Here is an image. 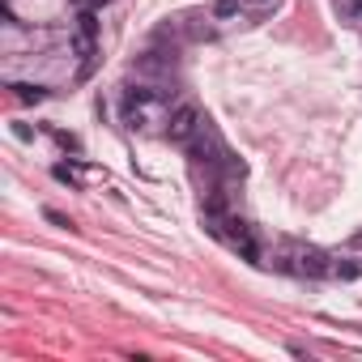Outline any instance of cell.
Returning a JSON list of instances; mask_svg holds the SVG:
<instances>
[{"instance_id": "1", "label": "cell", "mask_w": 362, "mask_h": 362, "mask_svg": "<svg viewBox=\"0 0 362 362\" xmlns=\"http://www.w3.org/2000/svg\"><path fill=\"white\" fill-rule=\"evenodd\" d=\"M201 124H205V115H201L197 103H179V107L166 115V136L179 141V145H188V141L201 132Z\"/></svg>"}, {"instance_id": "2", "label": "cell", "mask_w": 362, "mask_h": 362, "mask_svg": "<svg viewBox=\"0 0 362 362\" xmlns=\"http://www.w3.org/2000/svg\"><path fill=\"white\" fill-rule=\"evenodd\" d=\"M294 260H298L294 273H303V277H328V273H332V260H328L320 247H298Z\"/></svg>"}, {"instance_id": "3", "label": "cell", "mask_w": 362, "mask_h": 362, "mask_svg": "<svg viewBox=\"0 0 362 362\" xmlns=\"http://www.w3.org/2000/svg\"><path fill=\"white\" fill-rule=\"evenodd\" d=\"M188 153H192L197 162H209V166H214V162H222V145H218V136H214L205 124H201V132L188 141Z\"/></svg>"}, {"instance_id": "4", "label": "cell", "mask_w": 362, "mask_h": 362, "mask_svg": "<svg viewBox=\"0 0 362 362\" xmlns=\"http://www.w3.org/2000/svg\"><path fill=\"white\" fill-rule=\"evenodd\" d=\"M77 35H81V39H94V43H98V18H94V9L77 13Z\"/></svg>"}, {"instance_id": "5", "label": "cell", "mask_w": 362, "mask_h": 362, "mask_svg": "<svg viewBox=\"0 0 362 362\" xmlns=\"http://www.w3.org/2000/svg\"><path fill=\"white\" fill-rule=\"evenodd\" d=\"M13 94H18L22 103H43V98H47V90H43V86H30V81H18Z\"/></svg>"}, {"instance_id": "6", "label": "cell", "mask_w": 362, "mask_h": 362, "mask_svg": "<svg viewBox=\"0 0 362 362\" xmlns=\"http://www.w3.org/2000/svg\"><path fill=\"white\" fill-rule=\"evenodd\" d=\"M239 5H243V0H218V9H214V13H218V18H235Z\"/></svg>"}, {"instance_id": "7", "label": "cell", "mask_w": 362, "mask_h": 362, "mask_svg": "<svg viewBox=\"0 0 362 362\" xmlns=\"http://www.w3.org/2000/svg\"><path fill=\"white\" fill-rule=\"evenodd\" d=\"M332 273H337V277H345V281H349V277H358V264H332Z\"/></svg>"}, {"instance_id": "8", "label": "cell", "mask_w": 362, "mask_h": 362, "mask_svg": "<svg viewBox=\"0 0 362 362\" xmlns=\"http://www.w3.org/2000/svg\"><path fill=\"white\" fill-rule=\"evenodd\" d=\"M247 9H269V5H277V0H243Z\"/></svg>"}]
</instances>
